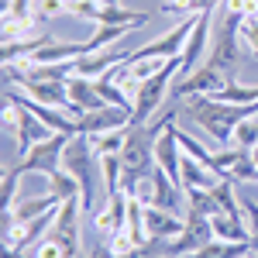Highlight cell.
<instances>
[{
	"mask_svg": "<svg viewBox=\"0 0 258 258\" xmlns=\"http://www.w3.org/2000/svg\"><path fill=\"white\" fill-rule=\"evenodd\" d=\"M182 110L197 120L217 145H224V148L234 141V127H238L241 120L258 117V103H244V107L241 103H220V100L203 97V93L200 97H186Z\"/></svg>",
	"mask_w": 258,
	"mask_h": 258,
	"instance_id": "obj_1",
	"label": "cell"
},
{
	"mask_svg": "<svg viewBox=\"0 0 258 258\" xmlns=\"http://www.w3.org/2000/svg\"><path fill=\"white\" fill-rule=\"evenodd\" d=\"M93 162H97L93 141L86 138V135H73L69 145H66V155H62V169L80 179V186H83V193H80L83 214H90V210H93V200H97V169L100 165H93Z\"/></svg>",
	"mask_w": 258,
	"mask_h": 258,
	"instance_id": "obj_2",
	"label": "cell"
},
{
	"mask_svg": "<svg viewBox=\"0 0 258 258\" xmlns=\"http://www.w3.org/2000/svg\"><path fill=\"white\" fill-rule=\"evenodd\" d=\"M176 76H179V55L169 59L155 76H148V80L141 83L138 97H135V120H131V124H152V117H155V110L162 107L165 93H172Z\"/></svg>",
	"mask_w": 258,
	"mask_h": 258,
	"instance_id": "obj_3",
	"label": "cell"
},
{
	"mask_svg": "<svg viewBox=\"0 0 258 258\" xmlns=\"http://www.w3.org/2000/svg\"><path fill=\"white\" fill-rule=\"evenodd\" d=\"M241 21H244L241 14L224 11V21H220V28L214 31L210 52H207V59L217 62V66H224V69L234 73V76H238V66H241Z\"/></svg>",
	"mask_w": 258,
	"mask_h": 258,
	"instance_id": "obj_4",
	"label": "cell"
},
{
	"mask_svg": "<svg viewBox=\"0 0 258 258\" xmlns=\"http://www.w3.org/2000/svg\"><path fill=\"white\" fill-rule=\"evenodd\" d=\"M155 138H159L155 124H131L127 127V141L120 152V162L127 172H152L155 169Z\"/></svg>",
	"mask_w": 258,
	"mask_h": 258,
	"instance_id": "obj_5",
	"label": "cell"
},
{
	"mask_svg": "<svg viewBox=\"0 0 258 258\" xmlns=\"http://www.w3.org/2000/svg\"><path fill=\"white\" fill-rule=\"evenodd\" d=\"M69 138H73V135H59V131H52L45 141L31 145V148H28V155H21V162L14 165V169H21V172H41V176H52L55 169H62V155H66Z\"/></svg>",
	"mask_w": 258,
	"mask_h": 258,
	"instance_id": "obj_6",
	"label": "cell"
},
{
	"mask_svg": "<svg viewBox=\"0 0 258 258\" xmlns=\"http://www.w3.org/2000/svg\"><path fill=\"white\" fill-rule=\"evenodd\" d=\"M80 214H83V203L80 197L66 200L59 207V214L52 220V227H48V234L59 241L62 248L69 251V258H83V241H80Z\"/></svg>",
	"mask_w": 258,
	"mask_h": 258,
	"instance_id": "obj_7",
	"label": "cell"
},
{
	"mask_svg": "<svg viewBox=\"0 0 258 258\" xmlns=\"http://www.w3.org/2000/svg\"><path fill=\"white\" fill-rule=\"evenodd\" d=\"M210 24H214V11L197 14V24H193V31H189V41H186V48H182V55H179V76L176 80H186L200 62L207 59L210 38H214V28H210Z\"/></svg>",
	"mask_w": 258,
	"mask_h": 258,
	"instance_id": "obj_8",
	"label": "cell"
},
{
	"mask_svg": "<svg viewBox=\"0 0 258 258\" xmlns=\"http://www.w3.org/2000/svg\"><path fill=\"white\" fill-rule=\"evenodd\" d=\"M193 24H197V14H189L182 24H176L172 31H165V35H159V38H152L148 45L135 48V59H176V55H182Z\"/></svg>",
	"mask_w": 258,
	"mask_h": 258,
	"instance_id": "obj_9",
	"label": "cell"
},
{
	"mask_svg": "<svg viewBox=\"0 0 258 258\" xmlns=\"http://www.w3.org/2000/svg\"><path fill=\"white\" fill-rule=\"evenodd\" d=\"M135 120V110H124V107H100V110H90L83 114L76 124H80V135L86 138H97V135H107V131H120V127H131Z\"/></svg>",
	"mask_w": 258,
	"mask_h": 258,
	"instance_id": "obj_10",
	"label": "cell"
},
{
	"mask_svg": "<svg viewBox=\"0 0 258 258\" xmlns=\"http://www.w3.org/2000/svg\"><path fill=\"white\" fill-rule=\"evenodd\" d=\"M135 52H127V48H100L93 55H80L76 59V76H86V80H100V76H107L110 69H117L120 62H131Z\"/></svg>",
	"mask_w": 258,
	"mask_h": 258,
	"instance_id": "obj_11",
	"label": "cell"
},
{
	"mask_svg": "<svg viewBox=\"0 0 258 258\" xmlns=\"http://www.w3.org/2000/svg\"><path fill=\"white\" fill-rule=\"evenodd\" d=\"M66 90H69V100H73L69 114H73L76 120H80L83 114H90V110L107 107V100L100 97V90H97V80H86V76H69V80H66Z\"/></svg>",
	"mask_w": 258,
	"mask_h": 258,
	"instance_id": "obj_12",
	"label": "cell"
},
{
	"mask_svg": "<svg viewBox=\"0 0 258 258\" xmlns=\"http://www.w3.org/2000/svg\"><path fill=\"white\" fill-rule=\"evenodd\" d=\"M127 203H131V197L120 189L114 197H107V207H100L97 214H93V227H97L103 238L114 234V231H120V227L127 224Z\"/></svg>",
	"mask_w": 258,
	"mask_h": 258,
	"instance_id": "obj_13",
	"label": "cell"
},
{
	"mask_svg": "<svg viewBox=\"0 0 258 258\" xmlns=\"http://www.w3.org/2000/svg\"><path fill=\"white\" fill-rule=\"evenodd\" d=\"M145 227H148V238L152 241H169V238H179L182 234L186 217L169 214L162 207H145Z\"/></svg>",
	"mask_w": 258,
	"mask_h": 258,
	"instance_id": "obj_14",
	"label": "cell"
},
{
	"mask_svg": "<svg viewBox=\"0 0 258 258\" xmlns=\"http://www.w3.org/2000/svg\"><path fill=\"white\" fill-rule=\"evenodd\" d=\"M59 207H62V200L55 197V193H45V197H24V200H18L11 210H4V217L28 224V220H38V217H45V214H52V210H59Z\"/></svg>",
	"mask_w": 258,
	"mask_h": 258,
	"instance_id": "obj_15",
	"label": "cell"
},
{
	"mask_svg": "<svg viewBox=\"0 0 258 258\" xmlns=\"http://www.w3.org/2000/svg\"><path fill=\"white\" fill-rule=\"evenodd\" d=\"M48 135H52V127H45L31 110H24V107H21V120H18V127H14L18 155H28V148H31V145H38V141H45Z\"/></svg>",
	"mask_w": 258,
	"mask_h": 258,
	"instance_id": "obj_16",
	"label": "cell"
},
{
	"mask_svg": "<svg viewBox=\"0 0 258 258\" xmlns=\"http://www.w3.org/2000/svg\"><path fill=\"white\" fill-rule=\"evenodd\" d=\"M217 182L220 176L210 165H203V162H197L193 155L182 152V189H214Z\"/></svg>",
	"mask_w": 258,
	"mask_h": 258,
	"instance_id": "obj_17",
	"label": "cell"
},
{
	"mask_svg": "<svg viewBox=\"0 0 258 258\" xmlns=\"http://www.w3.org/2000/svg\"><path fill=\"white\" fill-rule=\"evenodd\" d=\"M182 200H186L182 186H179V182H172V179H169V172L155 165V207L169 210V214H179V210H182Z\"/></svg>",
	"mask_w": 258,
	"mask_h": 258,
	"instance_id": "obj_18",
	"label": "cell"
},
{
	"mask_svg": "<svg viewBox=\"0 0 258 258\" xmlns=\"http://www.w3.org/2000/svg\"><path fill=\"white\" fill-rule=\"evenodd\" d=\"M210 227H214V238L217 241H251V231H248V220L244 217L217 214V217H210Z\"/></svg>",
	"mask_w": 258,
	"mask_h": 258,
	"instance_id": "obj_19",
	"label": "cell"
},
{
	"mask_svg": "<svg viewBox=\"0 0 258 258\" xmlns=\"http://www.w3.org/2000/svg\"><path fill=\"white\" fill-rule=\"evenodd\" d=\"M48 41H52V31H41V35H31V38H21V41H7L4 45V62H28Z\"/></svg>",
	"mask_w": 258,
	"mask_h": 258,
	"instance_id": "obj_20",
	"label": "cell"
},
{
	"mask_svg": "<svg viewBox=\"0 0 258 258\" xmlns=\"http://www.w3.org/2000/svg\"><path fill=\"white\" fill-rule=\"evenodd\" d=\"M251 255V244L248 241H210V244H203L200 251H193L189 258H244Z\"/></svg>",
	"mask_w": 258,
	"mask_h": 258,
	"instance_id": "obj_21",
	"label": "cell"
},
{
	"mask_svg": "<svg viewBox=\"0 0 258 258\" xmlns=\"http://www.w3.org/2000/svg\"><path fill=\"white\" fill-rule=\"evenodd\" d=\"M127 31H131V28H117V24H97V28H93V35L86 38V48H90L86 55H93V52H100V48H110V45H114V41H120Z\"/></svg>",
	"mask_w": 258,
	"mask_h": 258,
	"instance_id": "obj_22",
	"label": "cell"
},
{
	"mask_svg": "<svg viewBox=\"0 0 258 258\" xmlns=\"http://www.w3.org/2000/svg\"><path fill=\"white\" fill-rule=\"evenodd\" d=\"M48 193H55V197L66 203V200L80 197L83 186H80V179L73 176V172H66V169H55V172L48 176Z\"/></svg>",
	"mask_w": 258,
	"mask_h": 258,
	"instance_id": "obj_23",
	"label": "cell"
},
{
	"mask_svg": "<svg viewBox=\"0 0 258 258\" xmlns=\"http://www.w3.org/2000/svg\"><path fill=\"white\" fill-rule=\"evenodd\" d=\"M93 141V155L97 159H107V155H120L124 152V141H127V127H120V131H107V135H97Z\"/></svg>",
	"mask_w": 258,
	"mask_h": 258,
	"instance_id": "obj_24",
	"label": "cell"
},
{
	"mask_svg": "<svg viewBox=\"0 0 258 258\" xmlns=\"http://www.w3.org/2000/svg\"><path fill=\"white\" fill-rule=\"evenodd\" d=\"M214 100H220V103H258V86H244V83H227L224 90H217L214 93Z\"/></svg>",
	"mask_w": 258,
	"mask_h": 258,
	"instance_id": "obj_25",
	"label": "cell"
},
{
	"mask_svg": "<svg viewBox=\"0 0 258 258\" xmlns=\"http://www.w3.org/2000/svg\"><path fill=\"white\" fill-rule=\"evenodd\" d=\"M182 193H186V207L193 214H200V217H217L220 214V207L210 189H182Z\"/></svg>",
	"mask_w": 258,
	"mask_h": 258,
	"instance_id": "obj_26",
	"label": "cell"
},
{
	"mask_svg": "<svg viewBox=\"0 0 258 258\" xmlns=\"http://www.w3.org/2000/svg\"><path fill=\"white\" fill-rule=\"evenodd\" d=\"M241 155H244V148H238V145H227L224 152H214V159H210V169H214L220 179L231 176V169H234V162H238Z\"/></svg>",
	"mask_w": 258,
	"mask_h": 258,
	"instance_id": "obj_27",
	"label": "cell"
},
{
	"mask_svg": "<svg viewBox=\"0 0 258 258\" xmlns=\"http://www.w3.org/2000/svg\"><path fill=\"white\" fill-rule=\"evenodd\" d=\"M21 176H24V172H21V169H14V165H11V169L4 172V182H0V197H4V210H11V207H14V203L21 200V197H18Z\"/></svg>",
	"mask_w": 258,
	"mask_h": 258,
	"instance_id": "obj_28",
	"label": "cell"
},
{
	"mask_svg": "<svg viewBox=\"0 0 258 258\" xmlns=\"http://www.w3.org/2000/svg\"><path fill=\"white\" fill-rule=\"evenodd\" d=\"M231 145H238V148H244V152H251L258 145V117H248L241 120L238 127H234V141Z\"/></svg>",
	"mask_w": 258,
	"mask_h": 258,
	"instance_id": "obj_29",
	"label": "cell"
},
{
	"mask_svg": "<svg viewBox=\"0 0 258 258\" xmlns=\"http://www.w3.org/2000/svg\"><path fill=\"white\" fill-rule=\"evenodd\" d=\"M234 182H258V165L251 162V152H244L238 162H234V169H231V176Z\"/></svg>",
	"mask_w": 258,
	"mask_h": 258,
	"instance_id": "obj_30",
	"label": "cell"
},
{
	"mask_svg": "<svg viewBox=\"0 0 258 258\" xmlns=\"http://www.w3.org/2000/svg\"><path fill=\"white\" fill-rule=\"evenodd\" d=\"M241 210H244V220H248V231H251V251L258 255V200H251V197H244L241 193Z\"/></svg>",
	"mask_w": 258,
	"mask_h": 258,
	"instance_id": "obj_31",
	"label": "cell"
},
{
	"mask_svg": "<svg viewBox=\"0 0 258 258\" xmlns=\"http://www.w3.org/2000/svg\"><path fill=\"white\" fill-rule=\"evenodd\" d=\"M31 258H69V251H66V248H62L52 234H45V238L31 248Z\"/></svg>",
	"mask_w": 258,
	"mask_h": 258,
	"instance_id": "obj_32",
	"label": "cell"
},
{
	"mask_svg": "<svg viewBox=\"0 0 258 258\" xmlns=\"http://www.w3.org/2000/svg\"><path fill=\"white\" fill-rule=\"evenodd\" d=\"M107 244L117 251V255H131L138 244H135V238H131V231L127 227H120V231H114V234H107Z\"/></svg>",
	"mask_w": 258,
	"mask_h": 258,
	"instance_id": "obj_33",
	"label": "cell"
},
{
	"mask_svg": "<svg viewBox=\"0 0 258 258\" xmlns=\"http://www.w3.org/2000/svg\"><path fill=\"white\" fill-rule=\"evenodd\" d=\"M241 41L248 45L251 59H258V18H244L241 21Z\"/></svg>",
	"mask_w": 258,
	"mask_h": 258,
	"instance_id": "obj_34",
	"label": "cell"
},
{
	"mask_svg": "<svg viewBox=\"0 0 258 258\" xmlns=\"http://www.w3.org/2000/svg\"><path fill=\"white\" fill-rule=\"evenodd\" d=\"M38 14L45 21H55L62 14H69V0H38Z\"/></svg>",
	"mask_w": 258,
	"mask_h": 258,
	"instance_id": "obj_35",
	"label": "cell"
},
{
	"mask_svg": "<svg viewBox=\"0 0 258 258\" xmlns=\"http://www.w3.org/2000/svg\"><path fill=\"white\" fill-rule=\"evenodd\" d=\"M224 11L241 18H258V0H224Z\"/></svg>",
	"mask_w": 258,
	"mask_h": 258,
	"instance_id": "obj_36",
	"label": "cell"
},
{
	"mask_svg": "<svg viewBox=\"0 0 258 258\" xmlns=\"http://www.w3.org/2000/svg\"><path fill=\"white\" fill-rule=\"evenodd\" d=\"M86 258H135V251H131V255H117L107 241H100V244H93V251H90Z\"/></svg>",
	"mask_w": 258,
	"mask_h": 258,
	"instance_id": "obj_37",
	"label": "cell"
},
{
	"mask_svg": "<svg viewBox=\"0 0 258 258\" xmlns=\"http://www.w3.org/2000/svg\"><path fill=\"white\" fill-rule=\"evenodd\" d=\"M217 7H224V0H197V14H203V11H217Z\"/></svg>",
	"mask_w": 258,
	"mask_h": 258,
	"instance_id": "obj_38",
	"label": "cell"
},
{
	"mask_svg": "<svg viewBox=\"0 0 258 258\" xmlns=\"http://www.w3.org/2000/svg\"><path fill=\"white\" fill-rule=\"evenodd\" d=\"M4 258H31V251H21V248H4Z\"/></svg>",
	"mask_w": 258,
	"mask_h": 258,
	"instance_id": "obj_39",
	"label": "cell"
},
{
	"mask_svg": "<svg viewBox=\"0 0 258 258\" xmlns=\"http://www.w3.org/2000/svg\"><path fill=\"white\" fill-rule=\"evenodd\" d=\"M251 162H255V165H258V145H255V148H251Z\"/></svg>",
	"mask_w": 258,
	"mask_h": 258,
	"instance_id": "obj_40",
	"label": "cell"
},
{
	"mask_svg": "<svg viewBox=\"0 0 258 258\" xmlns=\"http://www.w3.org/2000/svg\"><path fill=\"white\" fill-rule=\"evenodd\" d=\"M244 258H258V255H255V251H251V255H244Z\"/></svg>",
	"mask_w": 258,
	"mask_h": 258,
	"instance_id": "obj_41",
	"label": "cell"
},
{
	"mask_svg": "<svg viewBox=\"0 0 258 258\" xmlns=\"http://www.w3.org/2000/svg\"><path fill=\"white\" fill-rule=\"evenodd\" d=\"M182 258H189V255H182Z\"/></svg>",
	"mask_w": 258,
	"mask_h": 258,
	"instance_id": "obj_42",
	"label": "cell"
}]
</instances>
